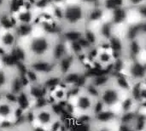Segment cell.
Masks as SVG:
<instances>
[{
    "label": "cell",
    "mask_w": 146,
    "mask_h": 131,
    "mask_svg": "<svg viewBox=\"0 0 146 131\" xmlns=\"http://www.w3.org/2000/svg\"><path fill=\"white\" fill-rule=\"evenodd\" d=\"M92 10V6L85 0H77L63 3L60 20L62 31H85L90 20Z\"/></svg>",
    "instance_id": "1"
},
{
    "label": "cell",
    "mask_w": 146,
    "mask_h": 131,
    "mask_svg": "<svg viewBox=\"0 0 146 131\" xmlns=\"http://www.w3.org/2000/svg\"><path fill=\"white\" fill-rule=\"evenodd\" d=\"M55 105L46 102L42 105L37 104L28 113V119L38 131H53L54 127L61 123L60 114L55 110Z\"/></svg>",
    "instance_id": "2"
},
{
    "label": "cell",
    "mask_w": 146,
    "mask_h": 131,
    "mask_svg": "<svg viewBox=\"0 0 146 131\" xmlns=\"http://www.w3.org/2000/svg\"><path fill=\"white\" fill-rule=\"evenodd\" d=\"M56 38L51 37L44 32H42V34L33 35L28 38L26 46L24 47L26 54L25 63L38 60L51 59Z\"/></svg>",
    "instance_id": "3"
},
{
    "label": "cell",
    "mask_w": 146,
    "mask_h": 131,
    "mask_svg": "<svg viewBox=\"0 0 146 131\" xmlns=\"http://www.w3.org/2000/svg\"><path fill=\"white\" fill-rule=\"evenodd\" d=\"M21 112L15 96L12 95H6L0 96V123L2 126L12 124L18 121Z\"/></svg>",
    "instance_id": "4"
},
{
    "label": "cell",
    "mask_w": 146,
    "mask_h": 131,
    "mask_svg": "<svg viewBox=\"0 0 146 131\" xmlns=\"http://www.w3.org/2000/svg\"><path fill=\"white\" fill-rule=\"evenodd\" d=\"M122 94L121 91L112 81L99 90V95L98 100L102 103L105 109H113L116 106L120 105L122 101Z\"/></svg>",
    "instance_id": "5"
},
{
    "label": "cell",
    "mask_w": 146,
    "mask_h": 131,
    "mask_svg": "<svg viewBox=\"0 0 146 131\" xmlns=\"http://www.w3.org/2000/svg\"><path fill=\"white\" fill-rule=\"evenodd\" d=\"M75 99L74 109L80 115H92L93 109L98 99L88 94L83 88L75 95L73 96Z\"/></svg>",
    "instance_id": "6"
},
{
    "label": "cell",
    "mask_w": 146,
    "mask_h": 131,
    "mask_svg": "<svg viewBox=\"0 0 146 131\" xmlns=\"http://www.w3.org/2000/svg\"><path fill=\"white\" fill-rule=\"evenodd\" d=\"M128 77L133 83H143L146 81V63L134 59L131 61L128 69Z\"/></svg>",
    "instance_id": "7"
},
{
    "label": "cell",
    "mask_w": 146,
    "mask_h": 131,
    "mask_svg": "<svg viewBox=\"0 0 146 131\" xmlns=\"http://www.w3.org/2000/svg\"><path fill=\"white\" fill-rule=\"evenodd\" d=\"M20 44V39L14 30L3 31L0 33V46L9 54Z\"/></svg>",
    "instance_id": "8"
},
{
    "label": "cell",
    "mask_w": 146,
    "mask_h": 131,
    "mask_svg": "<svg viewBox=\"0 0 146 131\" xmlns=\"http://www.w3.org/2000/svg\"><path fill=\"white\" fill-rule=\"evenodd\" d=\"M100 66L108 67L115 64V52L110 48H98L94 60Z\"/></svg>",
    "instance_id": "9"
},
{
    "label": "cell",
    "mask_w": 146,
    "mask_h": 131,
    "mask_svg": "<svg viewBox=\"0 0 146 131\" xmlns=\"http://www.w3.org/2000/svg\"><path fill=\"white\" fill-rule=\"evenodd\" d=\"M99 8L104 12L114 13L121 9H126L124 0H98Z\"/></svg>",
    "instance_id": "10"
},
{
    "label": "cell",
    "mask_w": 146,
    "mask_h": 131,
    "mask_svg": "<svg viewBox=\"0 0 146 131\" xmlns=\"http://www.w3.org/2000/svg\"><path fill=\"white\" fill-rule=\"evenodd\" d=\"M0 131H38L31 122L25 118L21 121H17L12 124L2 126Z\"/></svg>",
    "instance_id": "11"
},
{
    "label": "cell",
    "mask_w": 146,
    "mask_h": 131,
    "mask_svg": "<svg viewBox=\"0 0 146 131\" xmlns=\"http://www.w3.org/2000/svg\"><path fill=\"white\" fill-rule=\"evenodd\" d=\"M35 25L33 24H21L18 23L15 27L14 31L19 38L20 41L22 39H28L32 36H33V32L35 30Z\"/></svg>",
    "instance_id": "12"
},
{
    "label": "cell",
    "mask_w": 146,
    "mask_h": 131,
    "mask_svg": "<svg viewBox=\"0 0 146 131\" xmlns=\"http://www.w3.org/2000/svg\"><path fill=\"white\" fill-rule=\"evenodd\" d=\"M16 19L18 23L21 24H33L36 17L35 9H22L20 12H18L16 14Z\"/></svg>",
    "instance_id": "13"
},
{
    "label": "cell",
    "mask_w": 146,
    "mask_h": 131,
    "mask_svg": "<svg viewBox=\"0 0 146 131\" xmlns=\"http://www.w3.org/2000/svg\"><path fill=\"white\" fill-rule=\"evenodd\" d=\"M126 9H139L146 7V0H124Z\"/></svg>",
    "instance_id": "14"
},
{
    "label": "cell",
    "mask_w": 146,
    "mask_h": 131,
    "mask_svg": "<svg viewBox=\"0 0 146 131\" xmlns=\"http://www.w3.org/2000/svg\"><path fill=\"white\" fill-rule=\"evenodd\" d=\"M139 45V49H140V53H143L146 55V32L144 34H141L138 39H137Z\"/></svg>",
    "instance_id": "15"
},
{
    "label": "cell",
    "mask_w": 146,
    "mask_h": 131,
    "mask_svg": "<svg viewBox=\"0 0 146 131\" xmlns=\"http://www.w3.org/2000/svg\"><path fill=\"white\" fill-rule=\"evenodd\" d=\"M91 131H114L111 128L108 126V124H96V126L92 127Z\"/></svg>",
    "instance_id": "16"
},
{
    "label": "cell",
    "mask_w": 146,
    "mask_h": 131,
    "mask_svg": "<svg viewBox=\"0 0 146 131\" xmlns=\"http://www.w3.org/2000/svg\"><path fill=\"white\" fill-rule=\"evenodd\" d=\"M143 131H146V125H145V129H144V130Z\"/></svg>",
    "instance_id": "17"
},
{
    "label": "cell",
    "mask_w": 146,
    "mask_h": 131,
    "mask_svg": "<svg viewBox=\"0 0 146 131\" xmlns=\"http://www.w3.org/2000/svg\"><path fill=\"white\" fill-rule=\"evenodd\" d=\"M1 127H2V124H1V123H0V129H1Z\"/></svg>",
    "instance_id": "18"
}]
</instances>
